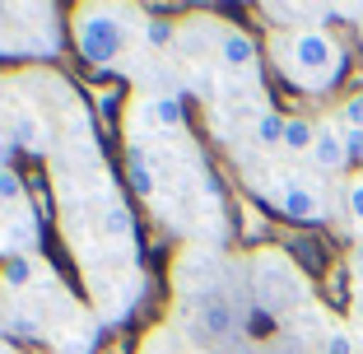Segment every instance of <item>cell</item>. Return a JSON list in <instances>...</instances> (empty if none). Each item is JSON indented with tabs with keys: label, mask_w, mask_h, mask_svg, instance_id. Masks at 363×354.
I'll use <instances>...</instances> for the list:
<instances>
[{
	"label": "cell",
	"mask_w": 363,
	"mask_h": 354,
	"mask_svg": "<svg viewBox=\"0 0 363 354\" xmlns=\"http://www.w3.org/2000/svg\"><path fill=\"white\" fill-rule=\"evenodd\" d=\"M275 65L289 84L321 94L331 89L345 70V52L326 28H294L289 38H275Z\"/></svg>",
	"instance_id": "1"
},
{
	"label": "cell",
	"mask_w": 363,
	"mask_h": 354,
	"mask_svg": "<svg viewBox=\"0 0 363 354\" xmlns=\"http://www.w3.org/2000/svg\"><path fill=\"white\" fill-rule=\"evenodd\" d=\"M75 47L84 61L94 65H112L130 43V23L121 19V10H107V5H89V10H75Z\"/></svg>",
	"instance_id": "2"
},
{
	"label": "cell",
	"mask_w": 363,
	"mask_h": 354,
	"mask_svg": "<svg viewBox=\"0 0 363 354\" xmlns=\"http://www.w3.org/2000/svg\"><path fill=\"white\" fill-rule=\"evenodd\" d=\"M275 205H279V215L294 219V224H321V219H326V205H321V196L312 192V187L294 182V177H289V182L275 192Z\"/></svg>",
	"instance_id": "3"
},
{
	"label": "cell",
	"mask_w": 363,
	"mask_h": 354,
	"mask_svg": "<svg viewBox=\"0 0 363 354\" xmlns=\"http://www.w3.org/2000/svg\"><path fill=\"white\" fill-rule=\"evenodd\" d=\"M312 163H317L321 172H345L350 168V150H345V131L340 126H317Z\"/></svg>",
	"instance_id": "4"
},
{
	"label": "cell",
	"mask_w": 363,
	"mask_h": 354,
	"mask_svg": "<svg viewBox=\"0 0 363 354\" xmlns=\"http://www.w3.org/2000/svg\"><path fill=\"white\" fill-rule=\"evenodd\" d=\"M219 65L224 70H257V43L238 28H219Z\"/></svg>",
	"instance_id": "5"
},
{
	"label": "cell",
	"mask_w": 363,
	"mask_h": 354,
	"mask_svg": "<svg viewBox=\"0 0 363 354\" xmlns=\"http://www.w3.org/2000/svg\"><path fill=\"white\" fill-rule=\"evenodd\" d=\"M312 145H317V126H312L308 117H289L284 145H279V150H289V154H312Z\"/></svg>",
	"instance_id": "6"
},
{
	"label": "cell",
	"mask_w": 363,
	"mask_h": 354,
	"mask_svg": "<svg viewBox=\"0 0 363 354\" xmlns=\"http://www.w3.org/2000/svg\"><path fill=\"white\" fill-rule=\"evenodd\" d=\"M126 172H130V187H135V196H145V201H150V196H154V168H150V159H145V150H140V145H130Z\"/></svg>",
	"instance_id": "7"
},
{
	"label": "cell",
	"mask_w": 363,
	"mask_h": 354,
	"mask_svg": "<svg viewBox=\"0 0 363 354\" xmlns=\"http://www.w3.org/2000/svg\"><path fill=\"white\" fill-rule=\"evenodd\" d=\"M284 126H289V117H279V112H261L257 117V126H252V135H257V145H284Z\"/></svg>",
	"instance_id": "8"
},
{
	"label": "cell",
	"mask_w": 363,
	"mask_h": 354,
	"mask_svg": "<svg viewBox=\"0 0 363 354\" xmlns=\"http://www.w3.org/2000/svg\"><path fill=\"white\" fill-rule=\"evenodd\" d=\"M10 135L19 140L23 150H43V126H38V117H33V112H14Z\"/></svg>",
	"instance_id": "9"
},
{
	"label": "cell",
	"mask_w": 363,
	"mask_h": 354,
	"mask_svg": "<svg viewBox=\"0 0 363 354\" xmlns=\"http://www.w3.org/2000/svg\"><path fill=\"white\" fill-rule=\"evenodd\" d=\"M150 121H154V126H163V131H177L182 126V103L172 94L154 98V103H150Z\"/></svg>",
	"instance_id": "10"
},
{
	"label": "cell",
	"mask_w": 363,
	"mask_h": 354,
	"mask_svg": "<svg viewBox=\"0 0 363 354\" xmlns=\"http://www.w3.org/2000/svg\"><path fill=\"white\" fill-rule=\"evenodd\" d=\"M33 275H38V266H33V261L19 252V257H10V261H5V275H0V280H5V289H28V284H33Z\"/></svg>",
	"instance_id": "11"
},
{
	"label": "cell",
	"mask_w": 363,
	"mask_h": 354,
	"mask_svg": "<svg viewBox=\"0 0 363 354\" xmlns=\"http://www.w3.org/2000/svg\"><path fill=\"white\" fill-rule=\"evenodd\" d=\"M340 131H363V89L354 98H345L340 108Z\"/></svg>",
	"instance_id": "12"
},
{
	"label": "cell",
	"mask_w": 363,
	"mask_h": 354,
	"mask_svg": "<svg viewBox=\"0 0 363 354\" xmlns=\"http://www.w3.org/2000/svg\"><path fill=\"white\" fill-rule=\"evenodd\" d=\"M10 201H23V177L14 168H0V205Z\"/></svg>",
	"instance_id": "13"
},
{
	"label": "cell",
	"mask_w": 363,
	"mask_h": 354,
	"mask_svg": "<svg viewBox=\"0 0 363 354\" xmlns=\"http://www.w3.org/2000/svg\"><path fill=\"white\" fill-rule=\"evenodd\" d=\"M321 354H354V336L345 326H331L326 341H321Z\"/></svg>",
	"instance_id": "14"
},
{
	"label": "cell",
	"mask_w": 363,
	"mask_h": 354,
	"mask_svg": "<svg viewBox=\"0 0 363 354\" xmlns=\"http://www.w3.org/2000/svg\"><path fill=\"white\" fill-rule=\"evenodd\" d=\"M345 210H350V215L363 224V172H354L350 187H345Z\"/></svg>",
	"instance_id": "15"
},
{
	"label": "cell",
	"mask_w": 363,
	"mask_h": 354,
	"mask_svg": "<svg viewBox=\"0 0 363 354\" xmlns=\"http://www.w3.org/2000/svg\"><path fill=\"white\" fill-rule=\"evenodd\" d=\"M145 43H150V47H168L172 43V23L150 19V23H145Z\"/></svg>",
	"instance_id": "16"
},
{
	"label": "cell",
	"mask_w": 363,
	"mask_h": 354,
	"mask_svg": "<svg viewBox=\"0 0 363 354\" xmlns=\"http://www.w3.org/2000/svg\"><path fill=\"white\" fill-rule=\"evenodd\" d=\"M126 228H130L126 210H107V233H126Z\"/></svg>",
	"instance_id": "17"
},
{
	"label": "cell",
	"mask_w": 363,
	"mask_h": 354,
	"mask_svg": "<svg viewBox=\"0 0 363 354\" xmlns=\"http://www.w3.org/2000/svg\"><path fill=\"white\" fill-rule=\"evenodd\" d=\"M98 108H103V117H112V112H117V94H103V103H98Z\"/></svg>",
	"instance_id": "18"
},
{
	"label": "cell",
	"mask_w": 363,
	"mask_h": 354,
	"mask_svg": "<svg viewBox=\"0 0 363 354\" xmlns=\"http://www.w3.org/2000/svg\"><path fill=\"white\" fill-rule=\"evenodd\" d=\"M350 312H354V322H359V326H363V289H359V294H354V308H350Z\"/></svg>",
	"instance_id": "19"
},
{
	"label": "cell",
	"mask_w": 363,
	"mask_h": 354,
	"mask_svg": "<svg viewBox=\"0 0 363 354\" xmlns=\"http://www.w3.org/2000/svg\"><path fill=\"white\" fill-rule=\"evenodd\" d=\"M359 33H363V23H359Z\"/></svg>",
	"instance_id": "20"
}]
</instances>
